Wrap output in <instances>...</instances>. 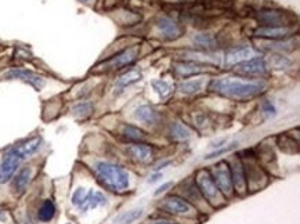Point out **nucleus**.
<instances>
[{
    "label": "nucleus",
    "mask_w": 300,
    "mask_h": 224,
    "mask_svg": "<svg viewBox=\"0 0 300 224\" xmlns=\"http://www.w3.org/2000/svg\"><path fill=\"white\" fill-rule=\"evenodd\" d=\"M208 90L231 101L246 103L263 96L267 90V83L263 79L241 80L235 78H216L210 79Z\"/></svg>",
    "instance_id": "obj_1"
},
{
    "label": "nucleus",
    "mask_w": 300,
    "mask_h": 224,
    "mask_svg": "<svg viewBox=\"0 0 300 224\" xmlns=\"http://www.w3.org/2000/svg\"><path fill=\"white\" fill-rule=\"evenodd\" d=\"M43 144L42 137L35 136L8 148L0 161V184H6L12 179L15 172L26 159L35 155Z\"/></svg>",
    "instance_id": "obj_2"
},
{
    "label": "nucleus",
    "mask_w": 300,
    "mask_h": 224,
    "mask_svg": "<svg viewBox=\"0 0 300 224\" xmlns=\"http://www.w3.org/2000/svg\"><path fill=\"white\" fill-rule=\"evenodd\" d=\"M93 173L101 187L114 194H125L130 188V176L121 165L108 161H97L93 165Z\"/></svg>",
    "instance_id": "obj_3"
},
{
    "label": "nucleus",
    "mask_w": 300,
    "mask_h": 224,
    "mask_svg": "<svg viewBox=\"0 0 300 224\" xmlns=\"http://www.w3.org/2000/svg\"><path fill=\"white\" fill-rule=\"evenodd\" d=\"M196 187L199 190V193L203 197V200L206 201V204L212 208H220L226 204V198L221 194L219 187L216 186L213 177L210 175L209 169H199L195 173Z\"/></svg>",
    "instance_id": "obj_4"
},
{
    "label": "nucleus",
    "mask_w": 300,
    "mask_h": 224,
    "mask_svg": "<svg viewBox=\"0 0 300 224\" xmlns=\"http://www.w3.org/2000/svg\"><path fill=\"white\" fill-rule=\"evenodd\" d=\"M137 58H139V49L137 47H129V49H125L117 54H114L107 60L101 61L97 67L94 68V72H117L123 68L133 65Z\"/></svg>",
    "instance_id": "obj_5"
},
{
    "label": "nucleus",
    "mask_w": 300,
    "mask_h": 224,
    "mask_svg": "<svg viewBox=\"0 0 300 224\" xmlns=\"http://www.w3.org/2000/svg\"><path fill=\"white\" fill-rule=\"evenodd\" d=\"M295 15L281 8L264 7L256 12L259 26H289L294 24Z\"/></svg>",
    "instance_id": "obj_6"
},
{
    "label": "nucleus",
    "mask_w": 300,
    "mask_h": 224,
    "mask_svg": "<svg viewBox=\"0 0 300 224\" xmlns=\"http://www.w3.org/2000/svg\"><path fill=\"white\" fill-rule=\"evenodd\" d=\"M248 158H249V165L244 162L242 159L241 161H242L244 169H245L246 186H248V193H249V191H257V190L263 188L267 184V176L262 169L256 155L251 154Z\"/></svg>",
    "instance_id": "obj_7"
},
{
    "label": "nucleus",
    "mask_w": 300,
    "mask_h": 224,
    "mask_svg": "<svg viewBox=\"0 0 300 224\" xmlns=\"http://www.w3.org/2000/svg\"><path fill=\"white\" fill-rule=\"evenodd\" d=\"M210 175L213 177L216 186L219 187L220 193L224 195V198H230L234 195L233 180H231V172H230V165L228 161H220L217 164H214L210 169Z\"/></svg>",
    "instance_id": "obj_8"
},
{
    "label": "nucleus",
    "mask_w": 300,
    "mask_h": 224,
    "mask_svg": "<svg viewBox=\"0 0 300 224\" xmlns=\"http://www.w3.org/2000/svg\"><path fill=\"white\" fill-rule=\"evenodd\" d=\"M159 209L171 216H192L195 212V208L188 201L176 194L166 195L160 201Z\"/></svg>",
    "instance_id": "obj_9"
},
{
    "label": "nucleus",
    "mask_w": 300,
    "mask_h": 224,
    "mask_svg": "<svg viewBox=\"0 0 300 224\" xmlns=\"http://www.w3.org/2000/svg\"><path fill=\"white\" fill-rule=\"evenodd\" d=\"M235 68V72L239 76H245V78H264L270 72V67L267 61L263 57L257 55L255 58L245 61L242 64H238Z\"/></svg>",
    "instance_id": "obj_10"
},
{
    "label": "nucleus",
    "mask_w": 300,
    "mask_h": 224,
    "mask_svg": "<svg viewBox=\"0 0 300 224\" xmlns=\"http://www.w3.org/2000/svg\"><path fill=\"white\" fill-rule=\"evenodd\" d=\"M4 79H7V80H21V82L32 86L37 91L42 90L46 85V79L43 78L42 75L29 71V69H24V68H11L10 71L4 73Z\"/></svg>",
    "instance_id": "obj_11"
},
{
    "label": "nucleus",
    "mask_w": 300,
    "mask_h": 224,
    "mask_svg": "<svg viewBox=\"0 0 300 224\" xmlns=\"http://www.w3.org/2000/svg\"><path fill=\"white\" fill-rule=\"evenodd\" d=\"M257 57V51L251 46H237L231 47L226 51L224 54V67L227 69L237 67L238 64H242L245 61L251 60Z\"/></svg>",
    "instance_id": "obj_12"
},
{
    "label": "nucleus",
    "mask_w": 300,
    "mask_h": 224,
    "mask_svg": "<svg viewBox=\"0 0 300 224\" xmlns=\"http://www.w3.org/2000/svg\"><path fill=\"white\" fill-rule=\"evenodd\" d=\"M292 35H294L292 25H289V26H259L253 30V36L255 37L264 39V40H271V42L288 40Z\"/></svg>",
    "instance_id": "obj_13"
},
{
    "label": "nucleus",
    "mask_w": 300,
    "mask_h": 224,
    "mask_svg": "<svg viewBox=\"0 0 300 224\" xmlns=\"http://www.w3.org/2000/svg\"><path fill=\"white\" fill-rule=\"evenodd\" d=\"M230 172H231V180H233L234 193H237L241 197L248 194V186H246V176L244 164L239 157H234L231 161H228Z\"/></svg>",
    "instance_id": "obj_14"
},
{
    "label": "nucleus",
    "mask_w": 300,
    "mask_h": 224,
    "mask_svg": "<svg viewBox=\"0 0 300 224\" xmlns=\"http://www.w3.org/2000/svg\"><path fill=\"white\" fill-rule=\"evenodd\" d=\"M126 154L130 159L137 164H147L155 155V148L147 141L143 143H129L126 146Z\"/></svg>",
    "instance_id": "obj_15"
},
{
    "label": "nucleus",
    "mask_w": 300,
    "mask_h": 224,
    "mask_svg": "<svg viewBox=\"0 0 300 224\" xmlns=\"http://www.w3.org/2000/svg\"><path fill=\"white\" fill-rule=\"evenodd\" d=\"M156 28L166 40H177L184 35V26L174 18L163 15L156 19Z\"/></svg>",
    "instance_id": "obj_16"
},
{
    "label": "nucleus",
    "mask_w": 300,
    "mask_h": 224,
    "mask_svg": "<svg viewBox=\"0 0 300 224\" xmlns=\"http://www.w3.org/2000/svg\"><path fill=\"white\" fill-rule=\"evenodd\" d=\"M209 65L205 62H196V61H178L173 64V71L180 78L187 79L201 75L208 71Z\"/></svg>",
    "instance_id": "obj_17"
},
{
    "label": "nucleus",
    "mask_w": 300,
    "mask_h": 224,
    "mask_svg": "<svg viewBox=\"0 0 300 224\" xmlns=\"http://www.w3.org/2000/svg\"><path fill=\"white\" fill-rule=\"evenodd\" d=\"M135 118L147 126H158L162 122V112L151 104H143L135 111Z\"/></svg>",
    "instance_id": "obj_18"
},
{
    "label": "nucleus",
    "mask_w": 300,
    "mask_h": 224,
    "mask_svg": "<svg viewBox=\"0 0 300 224\" xmlns=\"http://www.w3.org/2000/svg\"><path fill=\"white\" fill-rule=\"evenodd\" d=\"M32 173L33 172H32L31 166H24V168H19L15 172V175L12 176L11 190L17 197L22 195L28 190L32 180Z\"/></svg>",
    "instance_id": "obj_19"
},
{
    "label": "nucleus",
    "mask_w": 300,
    "mask_h": 224,
    "mask_svg": "<svg viewBox=\"0 0 300 224\" xmlns=\"http://www.w3.org/2000/svg\"><path fill=\"white\" fill-rule=\"evenodd\" d=\"M143 79V72L140 69H128L126 72L121 73L114 83V94L121 96L128 87L133 86Z\"/></svg>",
    "instance_id": "obj_20"
},
{
    "label": "nucleus",
    "mask_w": 300,
    "mask_h": 224,
    "mask_svg": "<svg viewBox=\"0 0 300 224\" xmlns=\"http://www.w3.org/2000/svg\"><path fill=\"white\" fill-rule=\"evenodd\" d=\"M107 204H108V200H107V197L103 193L96 191V190H89V191H86L85 197L80 202V205L78 206V209L80 212H87V211L105 206Z\"/></svg>",
    "instance_id": "obj_21"
},
{
    "label": "nucleus",
    "mask_w": 300,
    "mask_h": 224,
    "mask_svg": "<svg viewBox=\"0 0 300 224\" xmlns=\"http://www.w3.org/2000/svg\"><path fill=\"white\" fill-rule=\"evenodd\" d=\"M166 133H167V137L170 139V141H174V143H184V141L190 140L191 136H192L190 127L180 121L170 122L167 125Z\"/></svg>",
    "instance_id": "obj_22"
},
{
    "label": "nucleus",
    "mask_w": 300,
    "mask_h": 224,
    "mask_svg": "<svg viewBox=\"0 0 300 224\" xmlns=\"http://www.w3.org/2000/svg\"><path fill=\"white\" fill-rule=\"evenodd\" d=\"M119 134L125 141H129V143H143V141H147L148 137L146 130L130 123H122L119 129Z\"/></svg>",
    "instance_id": "obj_23"
},
{
    "label": "nucleus",
    "mask_w": 300,
    "mask_h": 224,
    "mask_svg": "<svg viewBox=\"0 0 300 224\" xmlns=\"http://www.w3.org/2000/svg\"><path fill=\"white\" fill-rule=\"evenodd\" d=\"M206 87L205 83V79L203 78H195V79H188V80H183V82H178L176 90L180 94L184 96H196L199 93H202Z\"/></svg>",
    "instance_id": "obj_24"
},
{
    "label": "nucleus",
    "mask_w": 300,
    "mask_h": 224,
    "mask_svg": "<svg viewBox=\"0 0 300 224\" xmlns=\"http://www.w3.org/2000/svg\"><path fill=\"white\" fill-rule=\"evenodd\" d=\"M192 42L198 49H201L202 51H213L219 47L217 37L214 36L213 33H209V32H202V33L195 35L192 37Z\"/></svg>",
    "instance_id": "obj_25"
},
{
    "label": "nucleus",
    "mask_w": 300,
    "mask_h": 224,
    "mask_svg": "<svg viewBox=\"0 0 300 224\" xmlns=\"http://www.w3.org/2000/svg\"><path fill=\"white\" fill-rule=\"evenodd\" d=\"M180 193L183 194V198H185L190 204L191 202H195L196 205H199V204L205 202L203 197L201 195V193H199L198 187H196L195 182L191 180V179L185 180V182L181 184V187H180Z\"/></svg>",
    "instance_id": "obj_26"
},
{
    "label": "nucleus",
    "mask_w": 300,
    "mask_h": 224,
    "mask_svg": "<svg viewBox=\"0 0 300 224\" xmlns=\"http://www.w3.org/2000/svg\"><path fill=\"white\" fill-rule=\"evenodd\" d=\"M55 213H57V208H55L54 202L51 200H44L40 204V206L37 208V222H40V223H50L55 218Z\"/></svg>",
    "instance_id": "obj_27"
},
{
    "label": "nucleus",
    "mask_w": 300,
    "mask_h": 224,
    "mask_svg": "<svg viewBox=\"0 0 300 224\" xmlns=\"http://www.w3.org/2000/svg\"><path fill=\"white\" fill-rule=\"evenodd\" d=\"M71 112L78 119H86V118H89L94 112V104L92 101H89V100L79 101V103H76L72 107Z\"/></svg>",
    "instance_id": "obj_28"
},
{
    "label": "nucleus",
    "mask_w": 300,
    "mask_h": 224,
    "mask_svg": "<svg viewBox=\"0 0 300 224\" xmlns=\"http://www.w3.org/2000/svg\"><path fill=\"white\" fill-rule=\"evenodd\" d=\"M151 86H152L155 93L159 96L160 100L169 98L171 96V93H173V87H171L170 83L163 80V79H153L152 82H151Z\"/></svg>",
    "instance_id": "obj_29"
},
{
    "label": "nucleus",
    "mask_w": 300,
    "mask_h": 224,
    "mask_svg": "<svg viewBox=\"0 0 300 224\" xmlns=\"http://www.w3.org/2000/svg\"><path fill=\"white\" fill-rule=\"evenodd\" d=\"M239 147V141H231V143H227L226 146L220 147V148H217V150H213L212 152H209L208 155H205L203 159L205 161H212V159H216V158H220L223 155H227V154H230V152H233L234 150H237Z\"/></svg>",
    "instance_id": "obj_30"
},
{
    "label": "nucleus",
    "mask_w": 300,
    "mask_h": 224,
    "mask_svg": "<svg viewBox=\"0 0 300 224\" xmlns=\"http://www.w3.org/2000/svg\"><path fill=\"white\" fill-rule=\"evenodd\" d=\"M143 212H144V209L143 208H135V209H132V211H128V212L122 213L119 218L115 220V223L117 224H132L135 223L136 220H139V219L143 216Z\"/></svg>",
    "instance_id": "obj_31"
},
{
    "label": "nucleus",
    "mask_w": 300,
    "mask_h": 224,
    "mask_svg": "<svg viewBox=\"0 0 300 224\" xmlns=\"http://www.w3.org/2000/svg\"><path fill=\"white\" fill-rule=\"evenodd\" d=\"M260 111L266 119H274L278 115V111H277L276 104L273 103L271 100H262L260 103Z\"/></svg>",
    "instance_id": "obj_32"
},
{
    "label": "nucleus",
    "mask_w": 300,
    "mask_h": 224,
    "mask_svg": "<svg viewBox=\"0 0 300 224\" xmlns=\"http://www.w3.org/2000/svg\"><path fill=\"white\" fill-rule=\"evenodd\" d=\"M291 60L288 57H285L284 54H280L277 53L276 55H273L270 58V67H273L274 69H287V68L291 67Z\"/></svg>",
    "instance_id": "obj_33"
},
{
    "label": "nucleus",
    "mask_w": 300,
    "mask_h": 224,
    "mask_svg": "<svg viewBox=\"0 0 300 224\" xmlns=\"http://www.w3.org/2000/svg\"><path fill=\"white\" fill-rule=\"evenodd\" d=\"M85 194H86V188H83V187L76 188V190H75V193L72 194V198H71V202H72V205L78 208V206L80 205L82 200H83Z\"/></svg>",
    "instance_id": "obj_34"
},
{
    "label": "nucleus",
    "mask_w": 300,
    "mask_h": 224,
    "mask_svg": "<svg viewBox=\"0 0 300 224\" xmlns=\"http://www.w3.org/2000/svg\"><path fill=\"white\" fill-rule=\"evenodd\" d=\"M171 186H173V183H171V182L163 183L162 186H159V187H158L156 190H155V191H153V195H155V197H159V195L165 194L166 191H167V190H169Z\"/></svg>",
    "instance_id": "obj_35"
},
{
    "label": "nucleus",
    "mask_w": 300,
    "mask_h": 224,
    "mask_svg": "<svg viewBox=\"0 0 300 224\" xmlns=\"http://www.w3.org/2000/svg\"><path fill=\"white\" fill-rule=\"evenodd\" d=\"M227 143H228V139H227V137L217 139V140H214L213 143H210V148H212V151H213V150H217V148H220V147L226 146Z\"/></svg>",
    "instance_id": "obj_36"
},
{
    "label": "nucleus",
    "mask_w": 300,
    "mask_h": 224,
    "mask_svg": "<svg viewBox=\"0 0 300 224\" xmlns=\"http://www.w3.org/2000/svg\"><path fill=\"white\" fill-rule=\"evenodd\" d=\"M163 177V175H162V172H153L152 175H151V177L148 179V184H155V183H158Z\"/></svg>",
    "instance_id": "obj_37"
},
{
    "label": "nucleus",
    "mask_w": 300,
    "mask_h": 224,
    "mask_svg": "<svg viewBox=\"0 0 300 224\" xmlns=\"http://www.w3.org/2000/svg\"><path fill=\"white\" fill-rule=\"evenodd\" d=\"M8 220H10L8 212H7L6 209H0V224L8 223Z\"/></svg>",
    "instance_id": "obj_38"
},
{
    "label": "nucleus",
    "mask_w": 300,
    "mask_h": 224,
    "mask_svg": "<svg viewBox=\"0 0 300 224\" xmlns=\"http://www.w3.org/2000/svg\"><path fill=\"white\" fill-rule=\"evenodd\" d=\"M148 224H177V223L173 222V220H169V219H158V220H152V222H150Z\"/></svg>",
    "instance_id": "obj_39"
},
{
    "label": "nucleus",
    "mask_w": 300,
    "mask_h": 224,
    "mask_svg": "<svg viewBox=\"0 0 300 224\" xmlns=\"http://www.w3.org/2000/svg\"><path fill=\"white\" fill-rule=\"evenodd\" d=\"M170 164V162H169V161H166V162H160L159 165H158V166H156V168H155V172H160V170L162 169H165V166H167V165Z\"/></svg>",
    "instance_id": "obj_40"
},
{
    "label": "nucleus",
    "mask_w": 300,
    "mask_h": 224,
    "mask_svg": "<svg viewBox=\"0 0 300 224\" xmlns=\"http://www.w3.org/2000/svg\"><path fill=\"white\" fill-rule=\"evenodd\" d=\"M24 224H36V223H35V222H33V220H32V219L29 218V216H28V218H25Z\"/></svg>",
    "instance_id": "obj_41"
},
{
    "label": "nucleus",
    "mask_w": 300,
    "mask_h": 224,
    "mask_svg": "<svg viewBox=\"0 0 300 224\" xmlns=\"http://www.w3.org/2000/svg\"><path fill=\"white\" fill-rule=\"evenodd\" d=\"M82 3H89V1H93V0H79Z\"/></svg>",
    "instance_id": "obj_42"
},
{
    "label": "nucleus",
    "mask_w": 300,
    "mask_h": 224,
    "mask_svg": "<svg viewBox=\"0 0 300 224\" xmlns=\"http://www.w3.org/2000/svg\"><path fill=\"white\" fill-rule=\"evenodd\" d=\"M65 224H71V223H65Z\"/></svg>",
    "instance_id": "obj_43"
}]
</instances>
